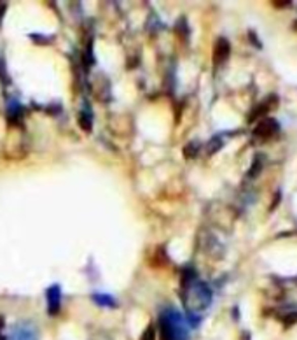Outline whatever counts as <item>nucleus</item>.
<instances>
[{
  "label": "nucleus",
  "mask_w": 297,
  "mask_h": 340,
  "mask_svg": "<svg viewBox=\"0 0 297 340\" xmlns=\"http://www.w3.org/2000/svg\"><path fill=\"white\" fill-rule=\"evenodd\" d=\"M229 54H231V46H229V42L225 41V39H219V41L215 42V47H213V62H215V65L224 63L229 58Z\"/></svg>",
  "instance_id": "obj_4"
},
{
  "label": "nucleus",
  "mask_w": 297,
  "mask_h": 340,
  "mask_svg": "<svg viewBox=\"0 0 297 340\" xmlns=\"http://www.w3.org/2000/svg\"><path fill=\"white\" fill-rule=\"evenodd\" d=\"M260 167H262V165L259 163V160H255V165H253V168L250 170V176H255V174L260 170Z\"/></svg>",
  "instance_id": "obj_11"
},
{
  "label": "nucleus",
  "mask_w": 297,
  "mask_h": 340,
  "mask_svg": "<svg viewBox=\"0 0 297 340\" xmlns=\"http://www.w3.org/2000/svg\"><path fill=\"white\" fill-rule=\"evenodd\" d=\"M11 340H37V333H35L34 326L26 325V323H19L18 326H14L13 333H11Z\"/></svg>",
  "instance_id": "obj_5"
},
{
  "label": "nucleus",
  "mask_w": 297,
  "mask_h": 340,
  "mask_svg": "<svg viewBox=\"0 0 297 340\" xmlns=\"http://www.w3.org/2000/svg\"><path fill=\"white\" fill-rule=\"evenodd\" d=\"M269 110V107H268V104H260V105H257L255 109H253V112L250 114V118H248V120L250 121H257L259 120L260 121V118L264 116V114H266Z\"/></svg>",
  "instance_id": "obj_7"
},
{
  "label": "nucleus",
  "mask_w": 297,
  "mask_h": 340,
  "mask_svg": "<svg viewBox=\"0 0 297 340\" xmlns=\"http://www.w3.org/2000/svg\"><path fill=\"white\" fill-rule=\"evenodd\" d=\"M159 331L163 340H189L187 321L175 309H166L161 312Z\"/></svg>",
  "instance_id": "obj_1"
},
{
  "label": "nucleus",
  "mask_w": 297,
  "mask_h": 340,
  "mask_svg": "<svg viewBox=\"0 0 297 340\" xmlns=\"http://www.w3.org/2000/svg\"><path fill=\"white\" fill-rule=\"evenodd\" d=\"M47 302H49V314L54 316L59 310V300H61V293H59V286H51L47 290Z\"/></svg>",
  "instance_id": "obj_6"
},
{
  "label": "nucleus",
  "mask_w": 297,
  "mask_h": 340,
  "mask_svg": "<svg viewBox=\"0 0 297 340\" xmlns=\"http://www.w3.org/2000/svg\"><path fill=\"white\" fill-rule=\"evenodd\" d=\"M140 340H154V326H149L140 337Z\"/></svg>",
  "instance_id": "obj_8"
},
{
  "label": "nucleus",
  "mask_w": 297,
  "mask_h": 340,
  "mask_svg": "<svg viewBox=\"0 0 297 340\" xmlns=\"http://www.w3.org/2000/svg\"><path fill=\"white\" fill-rule=\"evenodd\" d=\"M273 7H276V9H283V7H290V2H273Z\"/></svg>",
  "instance_id": "obj_10"
},
{
  "label": "nucleus",
  "mask_w": 297,
  "mask_h": 340,
  "mask_svg": "<svg viewBox=\"0 0 297 340\" xmlns=\"http://www.w3.org/2000/svg\"><path fill=\"white\" fill-rule=\"evenodd\" d=\"M280 130V125L276 120H273V118H264V120L259 121V125L253 128V135L257 137V139H271L273 135H276Z\"/></svg>",
  "instance_id": "obj_3"
},
{
  "label": "nucleus",
  "mask_w": 297,
  "mask_h": 340,
  "mask_svg": "<svg viewBox=\"0 0 297 340\" xmlns=\"http://www.w3.org/2000/svg\"><path fill=\"white\" fill-rule=\"evenodd\" d=\"M94 298H96L98 302H105L104 305H114V303H116L112 298H110V296H105V295H100V296L96 295V296H94Z\"/></svg>",
  "instance_id": "obj_9"
},
{
  "label": "nucleus",
  "mask_w": 297,
  "mask_h": 340,
  "mask_svg": "<svg viewBox=\"0 0 297 340\" xmlns=\"http://www.w3.org/2000/svg\"><path fill=\"white\" fill-rule=\"evenodd\" d=\"M185 303L191 310H203L207 309L212 302V293H210L208 286L200 280H196L194 275H191V279L185 277L184 282V295Z\"/></svg>",
  "instance_id": "obj_2"
}]
</instances>
